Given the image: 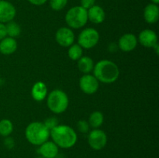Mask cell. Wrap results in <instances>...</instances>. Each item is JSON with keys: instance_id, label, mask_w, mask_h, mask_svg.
<instances>
[{"instance_id": "obj_20", "label": "cell", "mask_w": 159, "mask_h": 158, "mask_svg": "<svg viewBox=\"0 0 159 158\" xmlns=\"http://www.w3.org/2000/svg\"><path fill=\"white\" fill-rule=\"evenodd\" d=\"M6 28L7 36L12 38L18 37L21 33V27L16 22H14L13 20L6 23Z\"/></svg>"}, {"instance_id": "obj_30", "label": "cell", "mask_w": 159, "mask_h": 158, "mask_svg": "<svg viewBox=\"0 0 159 158\" xmlns=\"http://www.w3.org/2000/svg\"><path fill=\"white\" fill-rule=\"evenodd\" d=\"M153 49L155 50V53H156V54H159V46H158V43H157V44H155V46H154Z\"/></svg>"}, {"instance_id": "obj_24", "label": "cell", "mask_w": 159, "mask_h": 158, "mask_svg": "<svg viewBox=\"0 0 159 158\" xmlns=\"http://www.w3.org/2000/svg\"><path fill=\"white\" fill-rule=\"evenodd\" d=\"M77 128L82 133H87L89 131L90 125L88 121L79 120L77 122Z\"/></svg>"}, {"instance_id": "obj_18", "label": "cell", "mask_w": 159, "mask_h": 158, "mask_svg": "<svg viewBox=\"0 0 159 158\" xmlns=\"http://www.w3.org/2000/svg\"><path fill=\"white\" fill-rule=\"evenodd\" d=\"M94 63L91 57L82 56L78 60V68L84 74H89L94 68Z\"/></svg>"}, {"instance_id": "obj_32", "label": "cell", "mask_w": 159, "mask_h": 158, "mask_svg": "<svg viewBox=\"0 0 159 158\" xmlns=\"http://www.w3.org/2000/svg\"><path fill=\"white\" fill-rule=\"evenodd\" d=\"M36 158H45V157H43V156H37Z\"/></svg>"}, {"instance_id": "obj_21", "label": "cell", "mask_w": 159, "mask_h": 158, "mask_svg": "<svg viewBox=\"0 0 159 158\" xmlns=\"http://www.w3.org/2000/svg\"><path fill=\"white\" fill-rule=\"evenodd\" d=\"M82 54H83V49L78 43L75 44L73 43L68 48V55L71 60H78L82 57Z\"/></svg>"}, {"instance_id": "obj_10", "label": "cell", "mask_w": 159, "mask_h": 158, "mask_svg": "<svg viewBox=\"0 0 159 158\" xmlns=\"http://www.w3.org/2000/svg\"><path fill=\"white\" fill-rule=\"evenodd\" d=\"M16 15L15 6L6 0H0V23H7L12 21Z\"/></svg>"}, {"instance_id": "obj_22", "label": "cell", "mask_w": 159, "mask_h": 158, "mask_svg": "<svg viewBox=\"0 0 159 158\" xmlns=\"http://www.w3.org/2000/svg\"><path fill=\"white\" fill-rule=\"evenodd\" d=\"M13 131V125L9 119H5L0 121V136L3 137L10 136Z\"/></svg>"}, {"instance_id": "obj_1", "label": "cell", "mask_w": 159, "mask_h": 158, "mask_svg": "<svg viewBox=\"0 0 159 158\" xmlns=\"http://www.w3.org/2000/svg\"><path fill=\"white\" fill-rule=\"evenodd\" d=\"M50 136L58 147L69 149L75 145L78 139L76 132L67 125H57L50 130Z\"/></svg>"}, {"instance_id": "obj_6", "label": "cell", "mask_w": 159, "mask_h": 158, "mask_svg": "<svg viewBox=\"0 0 159 158\" xmlns=\"http://www.w3.org/2000/svg\"><path fill=\"white\" fill-rule=\"evenodd\" d=\"M99 40V33L94 28H85L79 33L78 44L82 49L89 50L97 45Z\"/></svg>"}, {"instance_id": "obj_15", "label": "cell", "mask_w": 159, "mask_h": 158, "mask_svg": "<svg viewBox=\"0 0 159 158\" xmlns=\"http://www.w3.org/2000/svg\"><path fill=\"white\" fill-rule=\"evenodd\" d=\"M144 19L149 24H155L159 19V8L158 5L150 3L144 9Z\"/></svg>"}, {"instance_id": "obj_31", "label": "cell", "mask_w": 159, "mask_h": 158, "mask_svg": "<svg viewBox=\"0 0 159 158\" xmlns=\"http://www.w3.org/2000/svg\"><path fill=\"white\" fill-rule=\"evenodd\" d=\"M152 1V3H154L155 5H158L159 3V0H151Z\"/></svg>"}, {"instance_id": "obj_3", "label": "cell", "mask_w": 159, "mask_h": 158, "mask_svg": "<svg viewBox=\"0 0 159 158\" xmlns=\"http://www.w3.org/2000/svg\"><path fill=\"white\" fill-rule=\"evenodd\" d=\"M25 136L30 143L39 147L48 140L50 137V130L45 126L43 122H33L26 126Z\"/></svg>"}, {"instance_id": "obj_13", "label": "cell", "mask_w": 159, "mask_h": 158, "mask_svg": "<svg viewBox=\"0 0 159 158\" xmlns=\"http://www.w3.org/2000/svg\"><path fill=\"white\" fill-rule=\"evenodd\" d=\"M37 152L45 158H55L58 155L59 147L53 141L48 140L39 146Z\"/></svg>"}, {"instance_id": "obj_11", "label": "cell", "mask_w": 159, "mask_h": 158, "mask_svg": "<svg viewBox=\"0 0 159 158\" xmlns=\"http://www.w3.org/2000/svg\"><path fill=\"white\" fill-rule=\"evenodd\" d=\"M138 41L144 47L153 48L158 43V36L152 29H146L140 33Z\"/></svg>"}, {"instance_id": "obj_26", "label": "cell", "mask_w": 159, "mask_h": 158, "mask_svg": "<svg viewBox=\"0 0 159 158\" xmlns=\"http://www.w3.org/2000/svg\"><path fill=\"white\" fill-rule=\"evenodd\" d=\"M4 145L5 147L7 149H12L15 146V140H14L13 138L10 137V136H6V139L4 140Z\"/></svg>"}, {"instance_id": "obj_14", "label": "cell", "mask_w": 159, "mask_h": 158, "mask_svg": "<svg viewBox=\"0 0 159 158\" xmlns=\"http://www.w3.org/2000/svg\"><path fill=\"white\" fill-rule=\"evenodd\" d=\"M88 20L94 24H100L105 20L106 13L104 9L98 5H94L87 10Z\"/></svg>"}, {"instance_id": "obj_23", "label": "cell", "mask_w": 159, "mask_h": 158, "mask_svg": "<svg viewBox=\"0 0 159 158\" xmlns=\"http://www.w3.org/2000/svg\"><path fill=\"white\" fill-rule=\"evenodd\" d=\"M50 6L54 11H61L66 6L68 0H50Z\"/></svg>"}, {"instance_id": "obj_25", "label": "cell", "mask_w": 159, "mask_h": 158, "mask_svg": "<svg viewBox=\"0 0 159 158\" xmlns=\"http://www.w3.org/2000/svg\"><path fill=\"white\" fill-rule=\"evenodd\" d=\"M43 124H44L45 126H46L48 129L51 130L58 125V120H57V118L55 117H50L48 118L47 119H45V121L43 122Z\"/></svg>"}, {"instance_id": "obj_17", "label": "cell", "mask_w": 159, "mask_h": 158, "mask_svg": "<svg viewBox=\"0 0 159 158\" xmlns=\"http://www.w3.org/2000/svg\"><path fill=\"white\" fill-rule=\"evenodd\" d=\"M17 42L15 38L6 37L0 40V53L4 55H10L17 50Z\"/></svg>"}, {"instance_id": "obj_12", "label": "cell", "mask_w": 159, "mask_h": 158, "mask_svg": "<svg viewBox=\"0 0 159 158\" xmlns=\"http://www.w3.org/2000/svg\"><path fill=\"white\" fill-rule=\"evenodd\" d=\"M138 38L133 33H125L118 40V48L124 52L134 50L138 45Z\"/></svg>"}, {"instance_id": "obj_7", "label": "cell", "mask_w": 159, "mask_h": 158, "mask_svg": "<svg viewBox=\"0 0 159 158\" xmlns=\"http://www.w3.org/2000/svg\"><path fill=\"white\" fill-rule=\"evenodd\" d=\"M88 143L93 150H102L107 143V134L105 132L99 129H94L89 133Z\"/></svg>"}, {"instance_id": "obj_2", "label": "cell", "mask_w": 159, "mask_h": 158, "mask_svg": "<svg viewBox=\"0 0 159 158\" xmlns=\"http://www.w3.org/2000/svg\"><path fill=\"white\" fill-rule=\"evenodd\" d=\"M93 75L99 81L111 84L116 81L120 76L117 65L110 60H101L94 65Z\"/></svg>"}, {"instance_id": "obj_28", "label": "cell", "mask_w": 159, "mask_h": 158, "mask_svg": "<svg viewBox=\"0 0 159 158\" xmlns=\"http://www.w3.org/2000/svg\"><path fill=\"white\" fill-rule=\"evenodd\" d=\"M7 33H6V24L0 23V40L6 37Z\"/></svg>"}, {"instance_id": "obj_29", "label": "cell", "mask_w": 159, "mask_h": 158, "mask_svg": "<svg viewBox=\"0 0 159 158\" xmlns=\"http://www.w3.org/2000/svg\"><path fill=\"white\" fill-rule=\"evenodd\" d=\"M27 1L32 5H34V6H40L45 4L48 2V0H27Z\"/></svg>"}, {"instance_id": "obj_8", "label": "cell", "mask_w": 159, "mask_h": 158, "mask_svg": "<svg viewBox=\"0 0 159 158\" xmlns=\"http://www.w3.org/2000/svg\"><path fill=\"white\" fill-rule=\"evenodd\" d=\"M79 87L85 94H93L99 89V81L94 75L90 74H84L79 80Z\"/></svg>"}, {"instance_id": "obj_19", "label": "cell", "mask_w": 159, "mask_h": 158, "mask_svg": "<svg viewBox=\"0 0 159 158\" xmlns=\"http://www.w3.org/2000/svg\"><path fill=\"white\" fill-rule=\"evenodd\" d=\"M104 116L101 112L95 111L91 113L89 118V124L93 129H99L103 123Z\"/></svg>"}, {"instance_id": "obj_27", "label": "cell", "mask_w": 159, "mask_h": 158, "mask_svg": "<svg viewBox=\"0 0 159 158\" xmlns=\"http://www.w3.org/2000/svg\"><path fill=\"white\" fill-rule=\"evenodd\" d=\"M95 3H96V0H81V6L87 10L94 6Z\"/></svg>"}, {"instance_id": "obj_16", "label": "cell", "mask_w": 159, "mask_h": 158, "mask_svg": "<svg viewBox=\"0 0 159 158\" xmlns=\"http://www.w3.org/2000/svg\"><path fill=\"white\" fill-rule=\"evenodd\" d=\"M32 98L37 102L44 100L48 96V87L43 81H37L33 85L31 89Z\"/></svg>"}, {"instance_id": "obj_9", "label": "cell", "mask_w": 159, "mask_h": 158, "mask_svg": "<svg viewBox=\"0 0 159 158\" xmlns=\"http://www.w3.org/2000/svg\"><path fill=\"white\" fill-rule=\"evenodd\" d=\"M56 42L63 47H69L74 43L75 34L69 27H61L55 33Z\"/></svg>"}, {"instance_id": "obj_5", "label": "cell", "mask_w": 159, "mask_h": 158, "mask_svg": "<svg viewBox=\"0 0 159 158\" xmlns=\"http://www.w3.org/2000/svg\"><path fill=\"white\" fill-rule=\"evenodd\" d=\"M65 22L71 29H80L88 22L87 9L81 6H74L68 10L65 15Z\"/></svg>"}, {"instance_id": "obj_4", "label": "cell", "mask_w": 159, "mask_h": 158, "mask_svg": "<svg viewBox=\"0 0 159 158\" xmlns=\"http://www.w3.org/2000/svg\"><path fill=\"white\" fill-rule=\"evenodd\" d=\"M69 100L66 93L61 89H54L48 94L47 105L54 114H61L67 110Z\"/></svg>"}]
</instances>
